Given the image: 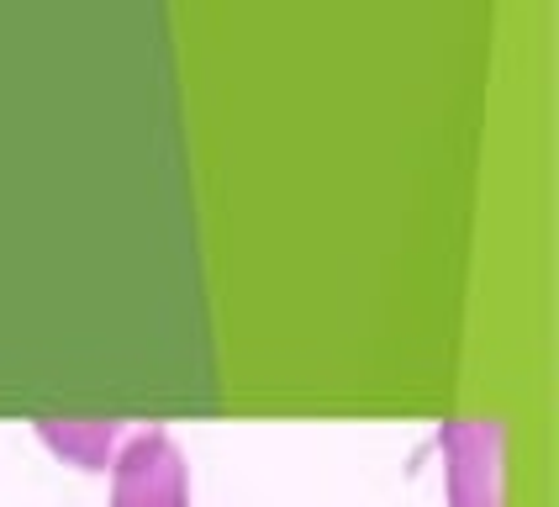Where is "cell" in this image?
<instances>
[{
    "label": "cell",
    "instance_id": "2",
    "mask_svg": "<svg viewBox=\"0 0 559 507\" xmlns=\"http://www.w3.org/2000/svg\"><path fill=\"white\" fill-rule=\"evenodd\" d=\"M449 507H501V423L449 417L438 428Z\"/></svg>",
    "mask_w": 559,
    "mask_h": 507
},
{
    "label": "cell",
    "instance_id": "1",
    "mask_svg": "<svg viewBox=\"0 0 559 507\" xmlns=\"http://www.w3.org/2000/svg\"><path fill=\"white\" fill-rule=\"evenodd\" d=\"M111 507H190V475L164 428L127 434L111 455Z\"/></svg>",
    "mask_w": 559,
    "mask_h": 507
}]
</instances>
